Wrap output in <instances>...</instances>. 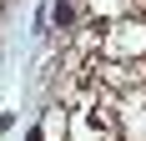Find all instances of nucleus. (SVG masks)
Wrapping results in <instances>:
<instances>
[{
	"mask_svg": "<svg viewBox=\"0 0 146 141\" xmlns=\"http://www.w3.org/2000/svg\"><path fill=\"white\" fill-rule=\"evenodd\" d=\"M50 20H56V25H71V20H76V5L56 0V5H50Z\"/></svg>",
	"mask_w": 146,
	"mask_h": 141,
	"instance_id": "nucleus-1",
	"label": "nucleus"
},
{
	"mask_svg": "<svg viewBox=\"0 0 146 141\" xmlns=\"http://www.w3.org/2000/svg\"><path fill=\"white\" fill-rule=\"evenodd\" d=\"M25 141H45V131H30V136H25Z\"/></svg>",
	"mask_w": 146,
	"mask_h": 141,
	"instance_id": "nucleus-2",
	"label": "nucleus"
}]
</instances>
